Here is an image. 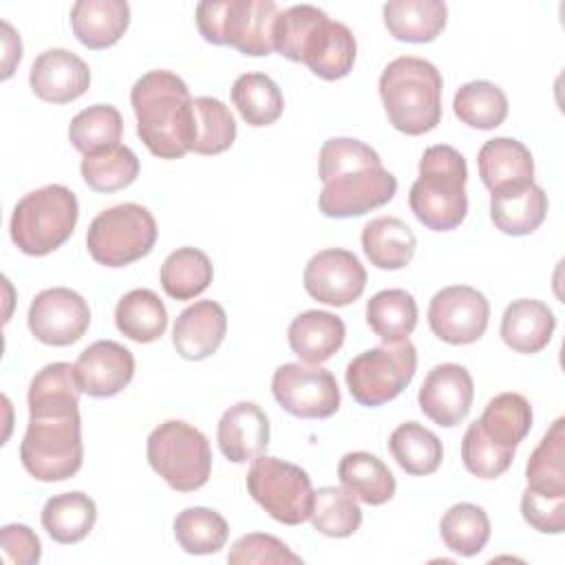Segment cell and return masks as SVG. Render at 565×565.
<instances>
[{"label":"cell","mask_w":565,"mask_h":565,"mask_svg":"<svg viewBox=\"0 0 565 565\" xmlns=\"http://www.w3.org/2000/svg\"><path fill=\"white\" fill-rule=\"evenodd\" d=\"M318 174L322 181L318 207L329 218L362 216L386 205L397 192V179L382 166L380 154L351 137L322 143Z\"/></svg>","instance_id":"obj_1"},{"label":"cell","mask_w":565,"mask_h":565,"mask_svg":"<svg viewBox=\"0 0 565 565\" xmlns=\"http://www.w3.org/2000/svg\"><path fill=\"white\" fill-rule=\"evenodd\" d=\"M274 51L291 62H302L322 79H340L351 73L358 44L353 31L331 20L313 4H294L278 13Z\"/></svg>","instance_id":"obj_2"},{"label":"cell","mask_w":565,"mask_h":565,"mask_svg":"<svg viewBox=\"0 0 565 565\" xmlns=\"http://www.w3.org/2000/svg\"><path fill=\"white\" fill-rule=\"evenodd\" d=\"M137 135L159 159H181L190 152L192 97L188 84L172 71H148L130 90Z\"/></svg>","instance_id":"obj_3"},{"label":"cell","mask_w":565,"mask_h":565,"mask_svg":"<svg viewBox=\"0 0 565 565\" xmlns=\"http://www.w3.org/2000/svg\"><path fill=\"white\" fill-rule=\"evenodd\" d=\"M441 88L444 79L435 64L415 55L395 57L380 75L388 124L411 137L435 130L441 121Z\"/></svg>","instance_id":"obj_4"},{"label":"cell","mask_w":565,"mask_h":565,"mask_svg":"<svg viewBox=\"0 0 565 565\" xmlns=\"http://www.w3.org/2000/svg\"><path fill=\"white\" fill-rule=\"evenodd\" d=\"M468 166L459 150L437 143L424 150L419 177L411 185L408 205L417 221L433 232L459 227L468 214Z\"/></svg>","instance_id":"obj_5"},{"label":"cell","mask_w":565,"mask_h":565,"mask_svg":"<svg viewBox=\"0 0 565 565\" xmlns=\"http://www.w3.org/2000/svg\"><path fill=\"white\" fill-rule=\"evenodd\" d=\"M29 415L20 444L24 470L38 481H64L77 475L84 461L79 408H51Z\"/></svg>","instance_id":"obj_6"},{"label":"cell","mask_w":565,"mask_h":565,"mask_svg":"<svg viewBox=\"0 0 565 565\" xmlns=\"http://www.w3.org/2000/svg\"><path fill=\"white\" fill-rule=\"evenodd\" d=\"M77 216V196L68 188L60 183L38 188L15 203L11 241L26 256H46L71 238Z\"/></svg>","instance_id":"obj_7"},{"label":"cell","mask_w":565,"mask_h":565,"mask_svg":"<svg viewBox=\"0 0 565 565\" xmlns=\"http://www.w3.org/2000/svg\"><path fill=\"white\" fill-rule=\"evenodd\" d=\"M278 13V4L271 0L199 2L196 26L210 44L234 46L243 55L263 57L274 53Z\"/></svg>","instance_id":"obj_8"},{"label":"cell","mask_w":565,"mask_h":565,"mask_svg":"<svg viewBox=\"0 0 565 565\" xmlns=\"http://www.w3.org/2000/svg\"><path fill=\"white\" fill-rule=\"evenodd\" d=\"M146 455L150 468L172 490L194 492L210 479V441L199 428L181 419H168L159 424L148 437Z\"/></svg>","instance_id":"obj_9"},{"label":"cell","mask_w":565,"mask_h":565,"mask_svg":"<svg viewBox=\"0 0 565 565\" xmlns=\"http://www.w3.org/2000/svg\"><path fill=\"white\" fill-rule=\"evenodd\" d=\"M154 243V216L137 203H121L99 212L86 234L88 254L104 267H126L150 254Z\"/></svg>","instance_id":"obj_10"},{"label":"cell","mask_w":565,"mask_h":565,"mask_svg":"<svg viewBox=\"0 0 565 565\" xmlns=\"http://www.w3.org/2000/svg\"><path fill=\"white\" fill-rule=\"evenodd\" d=\"M417 351L406 338L362 351L344 371V380L353 399L362 406H382L395 399L415 377Z\"/></svg>","instance_id":"obj_11"},{"label":"cell","mask_w":565,"mask_h":565,"mask_svg":"<svg viewBox=\"0 0 565 565\" xmlns=\"http://www.w3.org/2000/svg\"><path fill=\"white\" fill-rule=\"evenodd\" d=\"M245 486L252 499L278 523L298 525L311 514V477L296 463L260 455L254 459Z\"/></svg>","instance_id":"obj_12"},{"label":"cell","mask_w":565,"mask_h":565,"mask_svg":"<svg viewBox=\"0 0 565 565\" xmlns=\"http://www.w3.org/2000/svg\"><path fill=\"white\" fill-rule=\"evenodd\" d=\"M271 393L294 417L324 419L340 408V388L331 371L318 364L287 362L274 371Z\"/></svg>","instance_id":"obj_13"},{"label":"cell","mask_w":565,"mask_h":565,"mask_svg":"<svg viewBox=\"0 0 565 565\" xmlns=\"http://www.w3.org/2000/svg\"><path fill=\"white\" fill-rule=\"evenodd\" d=\"M490 305L486 296L470 285H450L437 291L428 305L430 331L448 344H472L486 329Z\"/></svg>","instance_id":"obj_14"},{"label":"cell","mask_w":565,"mask_h":565,"mask_svg":"<svg viewBox=\"0 0 565 565\" xmlns=\"http://www.w3.org/2000/svg\"><path fill=\"white\" fill-rule=\"evenodd\" d=\"M29 331L49 347H68L77 342L88 324V302L68 287H51L40 291L29 307Z\"/></svg>","instance_id":"obj_15"},{"label":"cell","mask_w":565,"mask_h":565,"mask_svg":"<svg viewBox=\"0 0 565 565\" xmlns=\"http://www.w3.org/2000/svg\"><path fill=\"white\" fill-rule=\"evenodd\" d=\"M302 285L313 300L331 307H347L362 296L366 287V269L353 252L331 247L309 258Z\"/></svg>","instance_id":"obj_16"},{"label":"cell","mask_w":565,"mask_h":565,"mask_svg":"<svg viewBox=\"0 0 565 565\" xmlns=\"http://www.w3.org/2000/svg\"><path fill=\"white\" fill-rule=\"evenodd\" d=\"M475 397L472 375L466 366L446 362L428 371L422 382L417 402L422 413L437 426H457L470 413Z\"/></svg>","instance_id":"obj_17"},{"label":"cell","mask_w":565,"mask_h":565,"mask_svg":"<svg viewBox=\"0 0 565 565\" xmlns=\"http://www.w3.org/2000/svg\"><path fill=\"white\" fill-rule=\"evenodd\" d=\"M75 373L86 395L113 397L130 384L135 375V355L115 340H97L79 353Z\"/></svg>","instance_id":"obj_18"},{"label":"cell","mask_w":565,"mask_h":565,"mask_svg":"<svg viewBox=\"0 0 565 565\" xmlns=\"http://www.w3.org/2000/svg\"><path fill=\"white\" fill-rule=\"evenodd\" d=\"M29 84L42 102L68 104L88 90L90 71L79 55L66 49H49L33 60Z\"/></svg>","instance_id":"obj_19"},{"label":"cell","mask_w":565,"mask_h":565,"mask_svg":"<svg viewBox=\"0 0 565 565\" xmlns=\"http://www.w3.org/2000/svg\"><path fill=\"white\" fill-rule=\"evenodd\" d=\"M216 441L225 459L247 463L260 457L269 446V419L256 402H236L216 426Z\"/></svg>","instance_id":"obj_20"},{"label":"cell","mask_w":565,"mask_h":565,"mask_svg":"<svg viewBox=\"0 0 565 565\" xmlns=\"http://www.w3.org/2000/svg\"><path fill=\"white\" fill-rule=\"evenodd\" d=\"M227 333L225 309L216 300H199L185 307L172 327V344L185 360L199 362L216 353Z\"/></svg>","instance_id":"obj_21"},{"label":"cell","mask_w":565,"mask_h":565,"mask_svg":"<svg viewBox=\"0 0 565 565\" xmlns=\"http://www.w3.org/2000/svg\"><path fill=\"white\" fill-rule=\"evenodd\" d=\"M479 177L490 192L514 190L534 183L532 152L512 137L486 141L477 154Z\"/></svg>","instance_id":"obj_22"},{"label":"cell","mask_w":565,"mask_h":565,"mask_svg":"<svg viewBox=\"0 0 565 565\" xmlns=\"http://www.w3.org/2000/svg\"><path fill=\"white\" fill-rule=\"evenodd\" d=\"M556 318L552 309L534 298L512 300L501 318V340L516 353L543 351L554 333Z\"/></svg>","instance_id":"obj_23"},{"label":"cell","mask_w":565,"mask_h":565,"mask_svg":"<svg viewBox=\"0 0 565 565\" xmlns=\"http://www.w3.org/2000/svg\"><path fill=\"white\" fill-rule=\"evenodd\" d=\"M130 22L126 0H77L71 7L75 38L88 49H108L119 42Z\"/></svg>","instance_id":"obj_24"},{"label":"cell","mask_w":565,"mask_h":565,"mask_svg":"<svg viewBox=\"0 0 565 565\" xmlns=\"http://www.w3.org/2000/svg\"><path fill=\"white\" fill-rule=\"evenodd\" d=\"M344 335L342 318L320 309L298 313L287 329L291 351L307 364L327 362L342 347Z\"/></svg>","instance_id":"obj_25"},{"label":"cell","mask_w":565,"mask_h":565,"mask_svg":"<svg viewBox=\"0 0 565 565\" xmlns=\"http://www.w3.org/2000/svg\"><path fill=\"white\" fill-rule=\"evenodd\" d=\"M382 15L395 40L424 44L444 31L448 7L441 0H391L384 4Z\"/></svg>","instance_id":"obj_26"},{"label":"cell","mask_w":565,"mask_h":565,"mask_svg":"<svg viewBox=\"0 0 565 565\" xmlns=\"http://www.w3.org/2000/svg\"><path fill=\"white\" fill-rule=\"evenodd\" d=\"M545 214L547 194L536 183L490 194V218L503 234H532L545 221Z\"/></svg>","instance_id":"obj_27"},{"label":"cell","mask_w":565,"mask_h":565,"mask_svg":"<svg viewBox=\"0 0 565 565\" xmlns=\"http://www.w3.org/2000/svg\"><path fill=\"white\" fill-rule=\"evenodd\" d=\"M417 238L397 216H377L362 227V249L377 269H402L413 260Z\"/></svg>","instance_id":"obj_28"},{"label":"cell","mask_w":565,"mask_h":565,"mask_svg":"<svg viewBox=\"0 0 565 565\" xmlns=\"http://www.w3.org/2000/svg\"><path fill=\"white\" fill-rule=\"evenodd\" d=\"M338 477L344 490L369 505H384L395 494V477L388 466L364 450L347 452L338 463Z\"/></svg>","instance_id":"obj_29"},{"label":"cell","mask_w":565,"mask_h":565,"mask_svg":"<svg viewBox=\"0 0 565 565\" xmlns=\"http://www.w3.org/2000/svg\"><path fill=\"white\" fill-rule=\"evenodd\" d=\"M97 519L95 501L84 492H64L51 497L42 508V527L46 534L62 543H79L88 536Z\"/></svg>","instance_id":"obj_30"},{"label":"cell","mask_w":565,"mask_h":565,"mask_svg":"<svg viewBox=\"0 0 565 565\" xmlns=\"http://www.w3.org/2000/svg\"><path fill=\"white\" fill-rule=\"evenodd\" d=\"M117 329L132 342H154L166 333L168 311L161 298L150 289H132L124 294L115 309Z\"/></svg>","instance_id":"obj_31"},{"label":"cell","mask_w":565,"mask_h":565,"mask_svg":"<svg viewBox=\"0 0 565 565\" xmlns=\"http://www.w3.org/2000/svg\"><path fill=\"white\" fill-rule=\"evenodd\" d=\"M388 450L397 466L413 477L433 475L444 459L439 437L417 422L399 424L388 437Z\"/></svg>","instance_id":"obj_32"},{"label":"cell","mask_w":565,"mask_h":565,"mask_svg":"<svg viewBox=\"0 0 565 565\" xmlns=\"http://www.w3.org/2000/svg\"><path fill=\"white\" fill-rule=\"evenodd\" d=\"M527 488L547 497H565V419L558 417L532 450L525 466Z\"/></svg>","instance_id":"obj_33"},{"label":"cell","mask_w":565,"mask_h":565,"mask_svg":"<svg viewBox=\"0 0 565 565\" xmlns=\"http://www.w3.org/2000/svg\"><path fill=\"white\" fill-rule=\"evenodd\" d=\"M236 139V121L230 108L216 97L192 99V128H190V152L196 154H221Z\"/></svg>","instance_id":"obj_34"},{"label":"cell","mask_w":565,"mask_h":565,"mask_svg":"<svg viewBox=\"0 0 565 565\" xmlns=\"http://www.w3.org/2000/svg\"><path fill=\"white\" fill-rule=\"evenodd\" d=\"M214 269L205 252L196 247H179L168 254L161 265V287L174 300H192L212 282Z\"/></svg>","instance_id":"obj_35"},{"label":"cell","mask_w":565,"mask_h":565,"mask_svg":"<svg viewBox=\"0 0 565 565\" xmlns=\"http://www.w3.org/2000/svg\"><path fill=\"white\" fill-rule=\"evenodd\" d=\"M232 102L243 121L260 128L271 126L285 108V97L278 84L265 73H245L232 86Z\"/></svg>","instance_id":"obj_36"},{"label":"cell","mask_w":565,"mask_h":565,"mask_svg":"<svg viewBox=\"0 0 565 565\" xmlns=\"http://www.w3.org/2000/svg\"><path fill=\"white\" fill-rule=\"evenodd\" d=\"M477 422L490 439L516 450L532 428V406L521 393H499L486 404Z\"/></svg>","instance_id":"obj_37"},{"label":"cell","mask_w":565,"mask_h":565,"mask_svg":"<svg viewBox=\"0 0 565 565\" xmlns=\"http://www.w3.org/2000/svg\"><path fill=\"white\" fill-rule=\"evenodd\" d=\"M366 322L384 342L406 340L417 327V302L406 289H382L366 302Z\"/></svg>","instance_id":"obj_38"},{"label":"cell","mask_w":565,"mask_h":565,"mask_svg":"<svg viewBox=\"0 0 565 565\" xmlns=\"http://www.w3.org/2000/svg\"><path fill=\"white\" fill-rule=\"evenodd\" d=\"M452 110L466 126L492 130L508 117V97L494 82L475 79L459 86L452 99Z\"/></svg>","instance_id":"obj_39"},{"label":"cell","mask_w":565,"mask_h":565,"mask_svg":"<svg viewBox=\"0 0 565 565\" xmlns=\"http://www.w3.org/2000/svg\"><path fill=\"white\" fill-rule=\"evenodd\" d=\"M84 183L95 192H117L128 188L139 174L137 154L121 143L84 154L79 166Z\"/></svg>","instance_id":"obj_40"},{"label":"cell","mask_w":565,"mask_h":565,"mask_svg":"<svg viewBox=\"0 0 565 565\" xmlns=\"http://www.w3.org/2000/svg\"><path fill=\"white\" fill-rule=\"evenodd\" d=\"M309 521L313 530L324 536L347 539L360 530L362 510L349 490L322 486L313 490V508Z\"/></svg>","instance_id":"obj_41"},{"label":"cell","mask_w":565,"mask_h":565,"mask_svg":"<svg viewBox=\"0 0 565 565\" xmlns=\"http://www.w3.org/2000/svg\"><path fill=\"white\" fill-rule=\"evenodd\" d=\"M444 545L459 556L479 554L490 539V519L481 505L455 503L439 521Z\"/></svg>","instance_id":"obj_42"},{"label":"cell","mask_w":565,"mask_h":565,"mask_svg":"<svg viewBox=\"0 0 565 565\" xmlns=\"http://www.w3.org/2000/svg\"><path fill=\"white\" fill-rule=\"evenodd\" d=\"M172 527L179 547L188 554H216L230 536L227 521L216 510L203 505L181 510Z\"/></svg>","instance_id":"obj_43"},{"label":"cell","mask_w":565,"mask_h":565,"mask_svg":"<svg viewBox=\"0 0 565 565\" xmlns=\"http://www.w3.org/2000/svg\"><path fill=\"white\" fill-rule=\"evenodd\" d=\"M124 132L121 115L110 104H95L79 110L68 126V139L82 154L97 152L102 148L119 143Z\"/></svg>","instance_id":"obj_44"},{"label":"cell","mask_w":565,"mask_h":565,"mask_svg":"<svg viewBox=\"0 0 565 565\" xmlns=\"http://www.w3.org/2000/svg\"><path fill=\"white\" fill-rule=\"evenodd\" d=\"M79 393L84 391L79 386L75 364H68V362L46 364L31 380L29 395H26L29 413L79 406Z\"/></svg>","instance_id":"obj_45"},{"label":"cell","mask_w":565,"mask_h":565,"mask_svg":"<svg viewBox=\"0 0 565 565\" xmlns=\"http://www.w3.org/2000/svg\"><path fill=\"white\" fill-rule=\"evenodd\" d=\"M514 459V450L490 439L479 422H472L461 439V461L477 479L501 477Z\"/></svg>","instance_id":"obj_46"},{"label":"cell","mask_w":565,"mask_h":565,"mask_svg":"<svg viewBox=\"0 0 565 565\" xmlns=\"http://www.w3.org/2000/svg\"><path fill=\"white\" fill-rule=\"evenodd\" d=\"M230 565H300L302 558L294 554L280 539L263 532L241 536L227 552Z\"/></svg>","instance_id":"obj_47"},{"label":"cell","mask_w":565,"mask_h":565,"mask_svg":"<svg viewBox=\"0 0 565 565\" xmlns=\"http://www.w3.org/2000/svg\"><path fill=\"white\" fill-rule=\"evenodd\" d=\"M521 514L536 532L561 534L565 530V497H547L525 488L521 497Z\"/></svg>","instance_id":"obj_48"},{"label":"cell","mask_w":565,"mask_h":565,"mask_svg":"<svg viewBox=\"0 0 565 565\" xmlns=\"http://www.w3.org/2000/svg\"><path fill=\"white\" fill-rule=\"evenodd\" d=\"M0 547L9 565H35L42 554L40 539L22 523H9L0 530Z\"/></svg>","instance_id":"obj_49"},{"label":"cell","mask_w":565,"mask_h":565,"mask_svg":"<svg viewBox=\"0 0 565 565\" xmlns=\"http://www.w3.org/2000/svg\"><path fill=\"white\" fill-rule=\"evenodd\" d=\"M2 44H4V55H2V79L11 77L15 64L22 57V42L20 35H15L13 26L9 22H2Z\"/></svg>","instance_id":"obj_50"}]
</instances>
